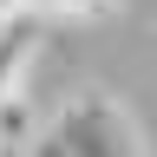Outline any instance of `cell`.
Masks as SVG:
<instances>
[{
  "label": "cell",
  "mask_w": 157,
  "mask_h": 157,
  "mask_svg": "<svg viewBox=\"0 0 157 157\" xmlns=\"http://www.w3.org/2000/svg\"><path fill=\"white\" fill-rule=\"evenodd\" d=\"M20 13H33V0H0V26H13Z\"/></svg>",
  "instance_id": "cell-4"
},
{
  "label": "cell",
  "mask_w": 157,
  "mask_h": 157,
  "mask_svg": "<svg viewBox=\"0 0 157 157\" xmlns=\"http://www.w3.org/2000/svg\"><path fill=\"white\" fill-rule=\"evenodd\" d=\"M33 157H144V131L111 92L92 85V92H72L46 118Z\"/></svg>",
  "instance_id": "cell-1"
},
{
  "label": "cell",
  "mask_w": 157,
  "mask_h": 157,
  "mask_svg": "<svg viewBox=\"0 0 157 157\" xmlns=\"http://www.w3.org/2000/svg\"><path fill=\"white\" fill-rule=\"evenodd\" d=\"M39 131H46V124H39V98L26 85L0 98V157H33Z\"/></svg>",
  "instance_id": "cell-3"
},
{
  "label": "cell",
  "mask_w": 157,
  "mask_h": 157,
  "mask_svg": "<svg viewBox=\"0 0 157 157\" xmlns=\"http://www.w3.org/2000/svg\"><path fill=\"white\" fill-rule=\"evenodd\" d=\"M39 39H46V20L39 13H20L13 26H0V98L26 85V66H33Z\"/></svg>",
  "instance_id": "cell-2"
}]
</instances>
